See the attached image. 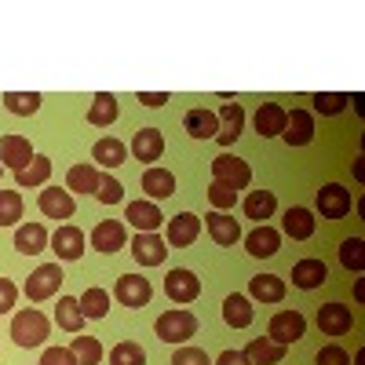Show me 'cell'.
I'll return each mask as SVG.
<instances>
[{
    "mask_svg": "<svg viewBox=\"0 0 365 365\" xmlns=\"http://www.w3.org/2000/svg\"><path fill=\"white\" fill-rule=\"evenodd\" d=\"M212 179L223 182V187H230V190H245L252 182V168H249V161H241V158L220 154L216 161H212Z\"/></svg>",
    "mask_w": 365,
    "mask_h": 365,
    "instance_id": "4",
    "label": "cell"
},
{
    "mask_svg": "<svg viewBox=\"0 0 365 365\" xmlns=\"http://www.w3.org/2000/svg\"><path fill=\"white\" fill-rule=\"evenodd\" d=\"M63 267L58 263H41L34 274H29V282H26V299L29 303H41V299H51L58 292V285H63Z\"/></svg>",
    "mask_w": 365,
    "mask_h": 365,
    "instance_id": "3",
    "label": "cell"
},
{
    "mask_svg": "<svg viewBox=\"0 0 365 365\" xmlns=\"http://www.w3.org/2000/svg\"><path fill=\"white\" fill-rule=\"evenodd\" d=\"M318 212L325 220H344L351 212V190L340 187V182H325L318 190Z\"/></svg>",
    "mask_w": 365,
    "mask_h": 365,
    "instance_id": "8",
    "label": "cell"
},
{
    "mask_svg": "<svg viewBox=\"0 0 365 365\" xmlns=\"http://www.w3.org/2000/svg\"><path fill=\"white\" fill-rule=\"evenodd\" d=\"M285 234L292 241H307L314 234V212L311 208H289L285 212Z\"/></svg>",
    "mask_w": 365,
    "mask_h": 365,
    "instance_id": "33",
    "label": "cell"
},
{
    "mask_svg": "<svg viewBox=\"0 0 365 365\" xmlns=\"http://www.w3.org/2000/svg\"><path fill=\"white\" fill-rule=\"evenodd\" d=\"M125 220L132 223V227H139L143 234H154L161 223H165V216H161V208L154 205V201H132L128 208H125Z\"/></svg>",
    "mask_w": 365,
    "mask_h": 365,
    "instance_id": "15",
    "label": "cell"
},
{
    "mask_svg": "<svg viewBox=\"0 0 365 365\" xmlns=\"http://www.w3.org/2000/svg\"><path fill=\"white\" fill-rule=\"evenodd\" d=\"M96 197L103 201V205H117L120 197H125V187L113 179V175H99V187H96Z\"/></svg>",
    "mask_w": 365,
    "mask_h": 365,
    "instance_id": "44",
    "label": "cell"
},
{
    "mask_svg": "<svg viewBox=\"0 0 365 365\" xmlns=\"http://www.w3.org/2000/svg\"><path fill=\"white\" fill-rule=\"evenodd\" d=\"M205 227H208V234H212V241H216V245H234V241L241 237L237 220L227 216V212H208V216H205Z\"/></svg>",
    "mask_w": 365,
    "mask_h": 365,
    "instance_id": "22",
    "label": "cell"
},
{
    "mask_svg": "<svg viewBox=\"0 0 365 365\" xmlns=\"http://www.w3.org/2000/svg\"><path fill=\"white\" fill-rule=\"evenodd\" d=\"M249 292L259 303H282L285 299V282L278 278V274H256V278L249 282Z\"/></svg>",
    "mask_w": 365,
    "mask_h": 365,
    "instance_id": "27",
    "label": "cell"
},
{
    "mask_svg": "<svg viewBox=\"0 0 365 365\" xmlns=\"http://www.w3.org/2000/svg\"><path fill=\"white\" fill-rule=\"evenodd\" d=\"M282 139H285L289 146H307V143L314 139V117H311L307 110H292V113L285 117Z\"/></svg>",
    "mask_w": 365,
    "mask_h": 365,
    "instance_id": "16",
    "label": "cell"
},
{
    "mask_svg": "<svg viewBox=\"0 0 365 365\" xmlns=\"http://www.w3.org/2000/svg\"><path fill=\"white\" fill-rule=\"evenodd\" d=\"M22 220V197L15 190H0V227H15Z\"/></svg>",
    "mask_w": 365,
    "mask_h": 365,
    "instance_id": "41",
    "label": "cell"
},
{
    "mask_svg": "<svg viewBox=\"0 0 365 365\" xmlns=\"http://www.w3.org/2000/svg\"><path fill=\"white\" fill-rule=\"evenodd\" d=\"M15 296H19L15 282H8V278H0V314H8V311L15 307Z\"/></svg>",
    "mask_w": 365,
    "mask_h": 365,
    "instance_id": "49",
    "label": "cell"
},
{
    "mask_svg": "<svg viewBox=\"0 0 365 365\" xmlns=\"http://www.w3.org/2000/svg\"><path fill=\"white\" fill-rule=\"evenodd\" d=\"M15 249H19L22 256L44 252V249H48V230H44L41 223H22V227L15 230Z\"/></svg>",
    "mask_w": 365,
    "mask_h": 365,
    "instance_id": "24",
    "label": "cell"
},
{
    "mask_svg": "<svg viewBox=\"0 0 365 365\" xmlns=\"http://www.w3.org/2000/svg\"><path fill=\"white\" fill-rule=\"evenodd\" d=\"M241 354L249 358V365H278V361L285 358V347L274 344V340H267V336H256Z\"/></svg>",
    "mask_w": 365,
    "mask_h": 365,
    "instance_id": "30",
    "label": "cell"
},
{
    "mask_svg": "<svg viewBox=\"0 0 365 365\" xmlns=\"http://www.w3.org/2000/svg\"><path fill=\"white\" fill-rule=\"evenodd\" d=\"M252 318H256V311H252L249 296L234 292V296H227V299H223V322H227L230 329H249V325H252Z\"/></svg>",
    "mask_w": 365,
    "mask_h": 365,
    "instance_id": "23",
    "label": "cell"
},
{
    "mask_svg": "<svg viewBox=\"0 0 365 365\" xmlns=\"http://www.w3.org/2000/svg\"><path fill=\"white\" fill-rule=\"evenodd\" d=\"M70 351H73L77 365H99L103 361V344L96 336H73Z\"/></svg>",
    "mask_w": 365,
    "mask_h": 365,
    "instance_id": "38",
    "label": "cell"
},
{
    "mask_svg": "<svg viewBox=\"0 0 365 365\" xmlns=\"http://www.w3.org/2000/svg\"><path fill=\"white\" fill-rule=\"evenodd\" d=\"M201 234V220L194 216V212H179V216L168 220V237H165V245H175V249H187L194 245Z\"/></svg>",
    "mask_w": 365,
    "mask_h": 365,
    "instance_id": "10",
    "label": "cell"
},
{
    "mask_svg": "<svg viewBox=\"0 0 365 365\" xmlns=\"http://www.w3.org/2000/svg\"><path fill=\"white\" fill-rule=\"evenodd\" d=\"M99 168L96 165H73L70 172H66V187H70V194H96V187H99Z\"/></svg>",
    "mask_w": 365,
    "mask_h": 365,
    "instance_id": "32",
    "label": "cell"
},
{
    "mask_svg": "<svg viewBox=\"0 0 365 365\" xmlns=\"http://www.w3.org/2000/svg\"><path fill=\"white\" fill-rule=\"evenodd\" d=\"M182 128H187L194 139H216V132H220V117L201 106V110H190L187 117H182Z\"/></svg>",
    "mask_w": 365,
    "mask_h": 365,
    "instance_id": "25",
    "label": "cell"
},
{
    "mask_svg": "<svg viewBox=\"0 0 365 365\" xmlns=\"http://www.w3.org/2000/svg\"><path fill=\"white\" fill-rule=\"evenodd\" d=\"M143 190H146V197H172L175 194V175L168 172V168H146L143 172Z\"/></svg>",
    "mask_w": 365,
    "mask_h": 365,
    "instance_id": "31",
    "label": "cell"
},
{
    "mask_svg": "<svg viewBox=\"0 0 365 365\" xmlns=\"http://www.w3.org/2000/svg\"><path fill=\"white\" fill-rule=\"evenodd\" d=\"M4 106H8V113H15V117H29V113L41 110V96H37V91H8Z\"/></svg>",
    "mask_w": 365,
    "mask_h": 365,
    "instance_id": "37",
    "label": "cell"
},
{
    "mask_svg": "<svg viewBox=\"0 0 365 365\" xmlns=\"http://www.w3.org/2000/svg\"><path fill=\"white\" fill-rule=\"evenodd\" d=\"M0 175H4V165H0Z\"/></svg>",
    "mask_w": 365,
    "mask_h": 365,
    "instance_id": "52",
    "label": "cell"
},
{
    "mask_svg": "<svg viewBox=\"0 0 365 365\" xmlns=\"http://www.w3.org/2000/svg\"><path fill=\"white\" fill-rule=\"evenodd\" d=\"M165 296L172 299V303H194L197 296H201V278L194 270H172L168 278H165Z\"/></svg>",
    "mask_w": 365,
    "mask_h": 365,
    "instance_id": "7",
    "label": "cell"
},
{
    "mask_svg": "<svg viewBox=\"0 0 365 365\" xmlns=\"http://www.w3.org/2000/svg\"><path fill=\"white\" fill-rule=\"evenodd\" d=\"M41 365H77V358H73L70 347H48L41 354Z\"/></svg>",
    "mask_w": 365,
    "mask_h": 365,
    "instance_id": "48",
    "label": "cell"
},
{
    "mask_svg": "<svg viewBox=\"0 0 365 365\" xmlns=\"http://www.w3.org/2000/svg\"><path fill=\"white\" fill-rule=\"evenodd\" d=\"M139 103L143 106H165L168 103V91H139Z\"/></svg>",
    "mask_w": 365,
    "mask_h": 365,
    "instance_id": "50",
    "label": "cell"
},
{
    "mask_svg": "<svg viewBox=\"0 0 365 365\" xmlns=\"http://www.w3.org/2000/svg\"><path fill=\"white\" fill-rule=\"evenodd\" d=\"M208 201H212V208H216V212H227V208H234L237 190H230V187H223V182L212 179V187H208Z\"/></svg>",
    "mask_w": 365,
    "mask_h": 365,
    "instance_id": "43",
    "label": "cell"
},
{
    "mask_svg": "<svg viewBox=\"0 0 365 365\" xmlns=\"http://www.w3.org/2000/svg\"><path fill=\"white\" fill-rule=\"evenodd\" d=\"M55 322H58V329H66V332H81V329H84V311H81V303H77L73 296H58Z\"/></svg>",
    "mask_w": 365,
    "mask_h": 365,
    "instance_id": "35",
    "label": "cell"
},
{
    "mask_svg": "<svg viewBox=\"0 0 365 365\" xmlns=\"http://www.w3.org/2000/svg\"><path fill=\"white\" fill-rule=\"evenodd\" d=\"M125 158H128L125 143L113 139V135H103L96 146H91V161L103 165V168H117V165H125Z\"/></svg>",
    "mask_w": 365,
    "mask_h": 365,
    "instance_id": "26",
    "label": "cell"
},
{
    "mask_svg": "<svg viewBox=\"0 0 365 365\" xmlns=\"http://www.w3.org/2000/svg\"><path fill=\"white\" fill-rule=\"evenodd\" d=\"M347 103H351V99L344 96V91H325V96L318 91V96H314V110H318V113H340Z\"/></svg>",
    "mask_w": 365,
    "mask_h": 365,
    "instance_id": "45",
    "label": "cell"
},
{
    "mask_svg": "<svg viewBox=\"0 0 365 365\" xmlns=\"http://www.w3.org/2000/svg\"><path fill=\"white\" fill-rule=\"evenodd\" d=\"M314 361H318V365H351V354H347L344 347H336V344H329V347L318 351Z\"/></svg>",
    "mask_w": 365,
    "mask_h": 365,
    "instance_id": "47",
    "label": "cell"
},
{
    "mask_svg": "<svg viewBox=\"0 0 365 365\" xmlns=\"http://www.w3.org/2000/svg\"><path fill=\"white\" fill-rule=\"evenodd\" d=\"M303 332H307V322H303L299 311H278L270 318V325H267V340L289 347V344L303 340Z\"/></svg>",
    "mask_w": 365,
    "mask_h": 365,
    "instance_id": "6",
    "label": "cell"
},
{
    "mask_svg": "<svg viewBox=\"0 0 365 365\" xmlns=\"http://www.w3.org/2000/svg\"><path fill=\"white\" fill-rule=\"evenodd\" d=\"M274 208H278V197H274V190H252V194L245 197V216L256 220L259 227H263V220L274 216Z\"/></svg>",
    "mask_w": 365,
    "mask_h": 365,
    "instance_id": "34",
    "label": "cell"
},
{
    "mask_svg": "<svg viewBox=\"0 0 365 365\" xmlns=\"http://www.w3.org/2000/svg\"><path fill=\"white\" fill-rule=\"evenodd\" d=\"M48 245H51V252L58 256V259H81L84 256V234H81V227H58L51 237H48Z\"/></svg>",
    "mask_w": 365,
    "mask_h": 365,
    "instance_id": "12",
    "label": "cell"
},
{
    "mask_svg": "<svg viewBox=\"0 0 365 365\" xmlns=\"http://www.w3.org/2000/svg\"><path fill=\"white\" fill-rule=\"evenodd\" d=\"M48 332H51V322L37 307H26L11 318V340L19 347H41L48 340Z\"/></svg>",
    "mask_w": 365,
    "mask_h": 365,
    "instance_id": "1",
    "label": "cell"
},
{
    "mask_svg": "<svg viewBox=\"0 0 365 365\" xmlns=\"http://www.w3.org/2000/svg\"><path fill=\"white\" fill-rule=\"evenodd\" d=\"M117 113H120L117 96H110V91H99V96L91 99V106H88V125L106 128V125H113V120H117Z\"/></svg>",
    "mask_w": 365,
    "mask_h": 365,
    "instance_id": "29",
    "label": "cell"
},
{
    "mask_svg": "<svg viewBox=\"0 0 365 365\" xmlns=\"http://www.w3.org/2000/svg\"><path fill=\"white\" fill-rule=\"evenodd\" d=\"M29 161H34V146H29L26 135H4V139H0V165H4V168L22 172Z\"/></svg>",
    "mask_w": 365,
    "mask_h": 365,
    "instance_id": "11",
    "label": "cell"
},
{
    "mask_svg": "<svg viewBox=\"0 0 365 365\" xmlns=\"http://www.w3.org/2000/svg\"><path fill=\"white\" fill-rule=\"evenodd\" d=\"M77 303H81L84 318H106V311H110V292H106V289H84V296H81Z\"/></svg>",
    "mask_w": 365,
    "mask_h": 365,
    "instance_id": "39",
    "label": "cell"
},
{
    "mask_svg": "<svg viewBox=\"0 0 365 365\" xmlns=\"http://www.w3.org/2000/svg\"><path fill=\"white\" fill-rule=\"evenodd\" d=\"M113 296H117L120 307L139 311V307H146V303H150L154 289H150V278H143V274H120L117 285H113Z\"/></svg>",
    "mask_w": 365,
    "mask_h": 365,
    "instance_id": "5",
    "label": "cell"
},
{
    "mask_svg": "<svg viewBox=\"0 0 365 365\" xmlns=\"http://www.w3.org/2000/svg\"><path fill=\"white\" fill-rule=\"evenodd\" d=\"M351 325H354V314L347 303H325V307H318V329L325 336H344V332H351Z\"/></svg>",
    "mask_w": 365,
    "mask_h": 365,
    "instance_id": "9",
    "label": "cell"
},
{
    "mask_svg": "<svg viewBox=\"0 0 365 365\" xmlns=\"http://www.w3.org/2000/svg\"><path fill=\"white\" fill-rule=\"evenodd\" d=\"M216 365H249V358L241 354V351H223V354L216 358Z\"/></svg>",
    "mask_w": 365,
    "mask_h": 365,
    "instance_id": "51",
    "label": "cell"
},
{
    "mask_svg": "<svg viewBox=\"0 0 365 365\" xmlns=\"http://www.w3.org/2000/svg\"><path fill=\"white\" fill-rule=\"evenodd\" d=\"M132 256L139 259V263H146V267H161L165 263V256H168V249H165V237H158V234H135L132 237Z\"/></svg>",
    "mask_w": 365,
    "mask_h": 365,
    "instance_id": "13",
    "label": "cell"
},
{
    "mask_svg": "<svg viewBox=\"0 0 365 365\" xmlns=\"http://www.w3.org/2000/svg\"><path fill=\"white\" fill-rule=\"evenodd\" d=\"M48 175H51V161L41 158V154H34V161H29L22 172H15V182H19L22 190H26V187H44Z\"/></svg>",
    "mask_w": 365,
    "mask_h": 365,
    "instance_id": "36",
    "label": "cell"
},
{
    "mask_svg": "<svg viewBox=\"0 0 365 365\" xmlns=\"http://www.w3.org/2000/svg\"><path fill=\"white\" fill-rule=\"evenodd\" d=\"M365 241L361 237H347L344 245H340V263L347 267V270H361L365 267Z\"/></svg>",
    "mask_w": 365,
    "mask_h": 365,
    "instance_id": "42",
    "label": "cell"
},
{
    "mask_svg": "<svg viewBox=\"0 0 365 365\" xmlns=\"http://www.w3.org/2000/svg\"><path fill=\"white\" fill-rule=\"evenodd\" d=\"M245 249H249V256H256V259H267V256H274L282 249V234L274 230V227H256L249 237H245Z\"/></svg>",
    "mask_w": 365,
    "mask_h": 365,
    "instance_id": "21",
    "label": "cell"
},
{
    "mask_svg": "<svg viewBox=\"0 0 365 365\" xmlns=\"http://www.w3.org/2000/svg\"><path fill=\"white\" fill-rule=\"evenodd\" d=\"M125 241H128V234L117 220H103L91 230V249H99V252H117V249H125Z\"/></svg>",
    "mask_w": 365,
    "mask_h": 365,
    "instance_id": "18",
    "label": "cell"
},
{
    "mask_svg": "<svg viewBox=\"0 0 365 365\" xmlns=\"http://www.w3.org/2000/svg\"><path fill=\"white\" fill-rule=\"evenodd\" d=\"M172 365H212V358L201 351V347H179Z\"/></svg>",
    "mask_w": 365,
    "mask_h": 365,
    "instance_id": "46",
    "label": "cell"
},
{
    "mask_svg": "<svg viewBox=\"0 0 365 365\" xmlns=\"http://www.w3.org/2000/svg\"><path fill=\"white\" fill-rule=\"evenodd\" d=\"M325 278H329V267L322 259H299L292 267V285L296 289H318Z\"/></svg>",
    "mask_w": 365,
    "mask_h": 365,
    "instance_id": "28",
    "label": "cell"
},
{
    "mask_svg": "<svg viewBox=\"0 0 365 365\" xmlns=\"http://www.w3.org/2000/svg\"><path fill=\"white\" fill-rule=\"evenodd\" d=\"M216 117H220L216 143H220V146H230V143L241 135V128H245V110H241V103H223Z\"/></svg>",
    "mask_w": 365,
    "mask_h": 365,
    "instance_id": "14",
    "label": "cell"
},
{
    "mask_svg": "<svg viewBox=\"0 0 365 365\" xmlns=\"http://www.w3.org/2000/svg\"><path fill=\"white\" fill-rule=\"evenodd\" d=\"M41 212L48 220H70L77 205H73V194L70 190H58V187H48L41 190Z\"/></svg>",
    "mask_w": 365,
    "mask_h": 365,
    "instance_id": "17",
    "label": "cell"
},
{
    "mask_svg": "<svg viewBox=\"0 0 365 365\" xmlns=\"http://www.w3.org/2000/svg\"><path fill=\"white\" fill-rule=\"evenodd\" d=\"M110 365H146V351L135 340H120L110 351Z\"/></svg>",
    "mask_w": 365,
    "mask_h": 365,
    "instance_id": "40",
    "label": "cell"
},
{
    "mask_svg": "<svg viewBox=\"0 0 365 365\" xmlns=\"http://www.w3.org/2000/svg\"><path fill=\"white\" fill-rule=\"evenodd\" d=\"M132 154H135V161H161L165 135L158 128H139L135 139H132Z\"/></svg>",
    "mask_w": 365,
    "mask_h": 365,
    "instance_id": "19",
    "label": "cell"
},
{
    "mask_svg": "<svg viewBox=\"0 0 365 365\" xmlns=\"http://www.w3.org/2000/svg\"><path fill=\"white\" fill-rule=\"evenodd\" d=\"M154 332L165 340V344H187L194 332H197V318L190 314V311H182V307H175V311H165L161 318H158V325H154Z\"/></svg>",
    "mask_w": 365,
    "mask_h": 365,
    "instance_id": "2",
    "label": "cell"
},
{
    "mask_svg": "<svg viewBox=\"0 0 365 365\" xmlns=\"http://www.w3.org/2000/svg\"><path fill=\"white\" fill-rule=\"evenodd\" d=\"M285 117H289L285 106H278V103H263V106L256 110V132H259L263 139L282 135V132H285Z\"/></svg>",
    "mask_w": 365,
    "mask_h": 365,
    "instance_id": "20",
    "label": "cell"
}]
</instances>
